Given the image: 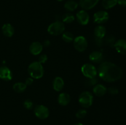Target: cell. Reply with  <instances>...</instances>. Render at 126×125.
Segmentation results:
<instances>
[{
  "mask_svg": "<svg viewBox=\"0 0 126 125\" xmlns=\"http://www.w3.org/2000/svg\"><path fill=\"white\" fill-rule=\"evenodd\" d=\"M75 20V17L72 13H66L63 15L62 21L65 23H71Z\"/></svg>",
  "mask_w": 126,
  "mask_h": 125,
  "instance_id": "obj_24",
  "label": "cell"
},
{
  "mask_svg": "<svg viewBox=\"0 0 126 125\" xmlns=\"http://www.w3.org/2000/svg\"><path fill=\"white\" fill-rule=\"evenodd\" d=\"M96 77L91 78H87V80L86 81L87 85L89 86V87H94L95 85H97V82H98V79H97Z\"/></svg>",
  "mask_w": 126,
  "mask_h": 125,
  "instance_id": "obj_28",
  "label": "cell"
},
{
  "mask_svg": "<svg viewBox=\"0 0 126 125\" xmlns=\"http://www.w3.org/2000/svg\"><path fill=\"white\" fill-rule=\"evenodd\" d=\"M81 72L87 78H94L97 77L98 74L95 66L91 63H86L82 65L81 67Z\"/></svg>",
  "mask_w": 126,
  "mask_h": 125,
  "instance_id": "obj_5",
  "label": "cell"
},
{
  "mask_svg": "<svg viewBox=\"0 0 126 125\" xmlns=\"http://www.w3.org/2000/svg\"><path fill=\"white\" fill-rule=\"evenodd\" d=\"M71 101L70 96L68 93H61L58 96V103L62 106L68 105Z\"/></svg>",
  "mask_w": 126,
  "mask_h": 125,
  "instance_id": "obj_17",
  "label": "cell"
},
{
  "mask_svg": "<svg viewBox=\"0 0 126 125\" xmlns=\"http://www.w3.org/2000/svg\"><path fill=\"white\" fill-rule=\"evenodd\" d=\"M76 18L77 22L82 26L87 25L90 20L89 15L85 10H81L78 12L76 15Z\"/></svg>",
  "mask_w": 126,
  "mask_h": 125,
  "instance_id": "obj_9",
  "label": "cell"
},
{
  "mask_svg": "<svg viewBox=\"0 0 126 125\" xmlns=\"http://www.w3.org/2000/svg\"><path fill=\"white\" fill-rule=\"evenodd\" d=\"M87 113V111H86V109H80V110H79L78 111L76 112V118H78L79 119H82L86 116Z\"/></svg>",
  "mask_w": 126,
  "mask_h": 125,
  "instance_id": "obj_27",
  "label": "cell"
},
{
  "mask_svg": "<svg viewBox=\"0 0 126 125\" xmlns=\"http://www.w3.org/2000/svg\"><path fill=\"white\" fill-rule=\"evenodd\" d=\"M95 44L97 45V46L101 47L103 45L104 42H103V39L95 38Z\"/></svg>",
  "mask_w": 126,
  "mask_h": 125,
  "instance_id": "obj_31",
  "label": "cell"
},
{
  "mask_svg": "<svg viewBox=\"0 0 126 125\" xmlns=\"http://www.w3.org/2000/svg\"><path fill=\"white\" fill-rule=\"evenodd\" d=\"M48 60V57L47 56V55L46 54H41L40 56L38 58V62H40L41 64H44Z\"/></svg>",
  "mask_w": 126,
  "mask_h": 125,
  "instance_id": "obj_29",
  "label": "cell"
},
{
  "mask_svg": "<svg viewBox=\"0 0 126 125\" xmlns=\"http://www.w3.org/2000/svg\"><path fill=\"white\" fill-rule=\"evenodd\" d=\"M107 91L110 93V94H112V95H115V94H118L119 93V89L114 87H110L108 89H107Z\"/></svg>",
  "mask_w": 126,
  "mask_h": 125,
  "instance_id": "obj_30",
  "label": "cell"
},
{
  "mask_svg": "<svg viewBox=\"0 0 126 125\" xmlns=\"http://www.w3.org/2000/svg\"><path fill=\"white\" fill-rule=\"evenodd\" d=\"M83 125V124L81 123H75V124H74V125Z\"/></svg>",
  "mask_w": 126,
  "mask_h": 125,
  "instance_id": "obj_35",
  "label": "cell"
},
{
  "mask_svg": "<svg viewBox=\"0 0 126 125\" xmlns=\"http://www.w3.org/2000/svg\"><path fill=\"white\" fill-rule=\"evenodd\" d=\"M65 26L61 21H55L49 25L47 28V32L52 36H59L65 32Z\"/></svg>",
  "mask_w": 126,
  "mask_h": 125,
  "instance_id": "obj_4",
  "label": "cell"
},
{
  "mask_svg": "<svg viewBox=\"0 0 126 125\" xmlns=\"http://www.w3.org/2000/svg\"><path fill=\"white\" fill-rule=\"evenodd\" d=\"M94 33V36L95 38L103 39L107 34V29L104 26L99 25L95 28Z\"/></svg>",
  "mask_w": 126,
  "mask_h": 125,
  "instance_id": "obj_18",
  "label": "cell"
},
{
  "mask_svg": "<svg viewBox=\"0 0 126 125\" xmlns=\"http://www.w3.org/2000/svg\"><path fill=\"white\" fill-rule=\"evenodd\" d=\"M105 39L103 40L104 43H105L107 45H109L110 47L114 46V43L116 42V39L114 36L113 35H108L107 36L105 37Z\"/></svg>",
  "mask_w": 126,
  "mask_h": 125,
  "instance_id": "obj_25",
  "label": "cell"
},
{
  "mask_svg": "<svg viewBox=\"0 0 126 125\" xmlns=\"http://www.w3.org/2000/svg\"><path fill=\"white\" fill-rule=\"evenodd\" d=\"M35 116L41 120H45L49 116V110L44 105H37L34 107Z\"/></svg>",
  "mask_w": 126,
  "mask_h": 125,
  "instance_id": "obj_7",
  "label": "cell"
},
{
  "mask_svg": "<svg viewBox=\"0 0 126 125\" xmlns=\"http://www.w3.org/2000/svg\"><path fill=\"white\" fill-rule=\"evenodd\" d=\"M57 1H59V2H61V1H63V0H57Z\"/></svg>",
  "mask_w": 126,
  "mask_h": 125,
  "instance_id": "obj_36",
  "label": "cell"
},
{
  "mask_svg": "<svg viewBox=\"0 0 126 125\" xmlns=\"http://www.w3.org/2000/svg\"><path fill=\"white\" fill-rule=\"evenodd\" d=\"M113 47L119 53L126 55V40L125 39H121L116 40Z\"/></svg>",
  "mask_w": 126,
  "mask_h": 125,
  "instance_id": "obj_13",
  "label": "cell"
},
{
  "mask_svg": "<svg viewBox=\"0 0 126 125\" xmlns=\"http://www.w3.org/2000/svg\"><path fill=\"white\" fill-rule=\"evenodd\" d=\"M94 22L101 25L106 23L109 19V14L105 11H99L95 12L93 17Z\"/></svg>",
  "mask_w": 126,
  "mask_h": 125,
  "instance_id": "obj_8",
  "label": "cell"
},
{
  "mask_svg": "<svg viewBox=\"0 0 126 125\" xmlns=\"http://www.w3.org/2000/svg\"><path fill=\"white\" fill-rule=\"evenodd\" d=\"M33 78H32V77H28L27 79L25 80V83L27 86H30L31 85H32V83H33Z\"/></svg>",
  "mask_w": 126,
  "mask_h": 125,
  "instance_id": "obj_32",
  "label": "cell"
},
{
  "mask_svg": "<svg viewBox=\"0 0 126 125\" xmlns=\"http://www.w3.org/2000/svg\"><path fill=\"white\" fill-rule=\"evenodd\" d=\"M63 40L66 43H71V42L73 41L75 37L73 34L70 31H66L63 32L62 33V36Z\"/></svg>",
  "mask_w": 126,
  "mask_h": 125,
  "instance_id": "obj_23",
  "label": "cell"
},
{
  "mask_svg": "<svg viewBox=\"0 0 126 125\" xmlns=\"http://www.w3.org/2000/svg\"><path fill=\"white\" fill-rule=\"evenodd\" d=\"M93 93L98 97H102L107 93V88L102 84H97L93 87Z\"/></svg>",
  "mask_w": 126,
  "mask_h": 125,
  "instance_id": "obj_14",
  "label": "cell"
},
{
  "mask_svg": "<svg viewBox=\"0 0 126 125\" xmlns=\"http://www.w3.org/2000/svg\"><path fill=\"white\" fill-rule=\"evenodd\" d=\"M27 86L23 82H17L13 85V89L14 91L18 93H23L27 89Z\"/></svg>",
  "mask_w": 126,
  "mask_h": 125,
  "instance_id": "obj_21",
  "label": "cell"
},
{
  "mask_svg": "<svg viewBox=\"0 0 126 125\" xmlns=\"http://www.w3.org/2000/svg\"><path fill=\"white\" fill-rule=\"evenodd\" d=\"M73 42L74 47L79 52L84 51L88 46L87 39L82 36H79L76 38H75Z\"/></svg>",
  "mask_w": 126,
  "mask_h": 125,
  "instance_id": "obj_6",
  "label": "cell"
},
{
  "mask_svg": "<svg viewBox=\"0 0 126 125\" xmlns=\"http://www.w3.org/2000/svg\"><path fill=\"white\" fill-rule=\"evenodd\" d=\"M99 2V0H79V4L82 9L87 11L91 10Z\"/></svg>",
  "mask_w": 126,
  "mask_h": 125,
  "instance_id": "obj_12",
  "label": "cell"
},
{
  "mask_svg": "<svg viewBox=\"0 0 126 125\" xmlns=\"http://www.w3.org/2000/svg\"><path fill=\"white\" fill-rule=\"evenodd\" d=\"M23 106L27 110H32L34 107V103L30 99H26L23 102Z\"/></svg>",
  "mask_w": 126,
  "mask_h": 125,
  "instance_id": "obj_26",
  "label": "cell"
},
{
  "mask_svg": "<svg viewBox=\"0 0 126 125\" xmlns=\"http://www.w3.org/2000/svg\"><path fill=\"white\" fill-rule=\"evenodd\" d=\"M103 60V55L101 51H94L89 55V60L94 63H100Z\"/></svg>",
  "mask_w": 126,
  "mask_h": 125,
  "instance_id": "obj_16",
  "label": "cell"
},
{
  "mask_svg": "<svg viewBox=\"0 0 126 125\" xmlns=\"http://www.w3.org/2000/svg\"><path fill=\"white\" fill-rule=\"evenodd\" d=\"M50 41L49 40H45L43 44V46L46 47H47L50 46Z\"/></svg>",
  "mask_w": 126,
  "mask_h": 125,
  "instance_id": "obj_34",
  "label": "cell"
},
{
  "mask_svg": "<svg viewBox=\"0 0 126 125\" xmlns=\"http://www.w3.org/2000/svg\"><path fill=\"white\" fill-rule=\"evenodd\" d=\"M64 80L62 77H56L53 80L52 86L53 88L55 91L57 92L61 91L64 87Z\"/></svg>",
  "mask_w": 126,
  "mask_h": 125,
  "instance_id": "obj_15",
  "label": "cell"
},
{
  "mask_svg": "<svg viewBox=\"0 0 126 125\" xmlns=\"http://www.w3.org/2000/svg\"><path fill=\"white\" fill-rule=\"evenodd\" d=\"M43 44L38 41L33 42L29 47V51L33 55H38L43 51Z\"/></svg>",
  "mask_w": 126,
  "mask_h": 125,
  "instance_id": "obj_10",
  "label": "cell"
},
{
  "mask_svg": "<svg viewBox=\"0 0 126 125\" xmlns=\"http://www.w3.org/2000/svg\"><path fill=\"white\" fill-rule=\"evenodd\" d=\"M28 72L33 79H39L44 75V70L42 64L38 61H33L28 66Z\"/></svg>",
  "mask_w": 126,
  "mask_h": 125,
  "instance_id": "obj_2",
  "label": "cell"
},
{
  "mask_svg": "<svg viewBox=\"0 0 126 125\" xmlns=\"http://www.w3.org/2000/svg\"><path fill=\"white\" fill-rule=\"evenodd\" d=\"M97 73L101 79L107 82L118 81L123 75V71L119 66L108 61L102 62L99 65Z\"/></svg>",
  "mask_w": 126,
  "mask_h": 125,
  "instance_id": "obj_1",
  "label": "cell"
},
{
  "mask_svg": "<svg viewBox=\"0 0 126 125\" xmlns=\"http://www.w3.org/2000/svg\"><path fill=\"white\" fill-rule=\"evenodd\" d=\"M1 29L4 35L8 38H11L14 34V28L10 23H6L3 25Z\"/></svg>",
  "mask_w": 126,
  "mask_h": 125,
  "instance_id": "obj_19",
  "label": "cell"
},
{
  "mask_svg": "<svg viewBox=\"0 0 126 125\" xmlns=\"http://www.w3.org/2000/svg\"><path fill=\"white\" fill-rule=\"evenodd\" d=\"M79 104L84 109L90 107L94 102V96L92 93L88 91H85L80 94L78 98Z\"/></svg>",
  "mask_w": 126,
  "mask_h": 125,
  "instance_id": "obj_3",
  "label": "cell"
},
{
  "mask_svg": "<svg viewBox=\"0 0 126 125\" xmlns=\"http://www.w3.org/2000/svg\"><path fill=\"white\" fill-rule=\"evenodd\" d=\"M78 7V3L73 0H68L64 4V7L65 9L70 12L75 11Z\"/></svg>",
  "mask_w": 126,
  "mask_h": 125,
  "instance_id": "obj_20",
  "label": "cell"
},
{
  "mask_svg": "<svg viewBox=\"0 0 126 125\" xmlns=\"http://www.w3.org/2000/svg\"><path fill=\"white\" fill-rule=\"evenodd\" d=\"M0 78L4 81H10L12 78V73L7 66L0 67Z\"/></svg>",
  "mask_w": 126,
  "mask_h": 125,
  "instance_id": "obj_11",
  "label": "cell"
},
{
  "mask_svg": "<svg viewBox=\"0 0 126 125\" xmlns=\"http://www.w3.org/2000/svg\"><path fill=\"white\" fill-rule=\"evenodd\" d=\"M102 6L105 9H110L118 4V0H102Z\"/></svg>",
  "mask_w": 126,
  "mask_h": 125,
  "instance_id": "obj_22",
  "label": "cell"
},
{
  "mask_svg": "<svg viewBox=\"0 0 126 125\" xmlns=\"http://www.w3.org/2000/svg\"><path fill=\"white\" fill-rule=\"evenodd\" d=\"M118 4L122 7H126V0H118Z\"/></svg>",
  "mask_w": 126,
  "mask_h": 125,
  "instance_id": "obj_33",
  "label": "cell"
}]
</instances>
